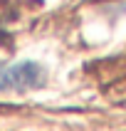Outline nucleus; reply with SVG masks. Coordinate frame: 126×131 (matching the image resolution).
<instances>
[{
    "label": "nucleus",
    "mask_w": 126,
    "mask_h": 131,
    "mask_svg": "<svg viewBox=\"0 0 126 131\" xmlns=\"http://www.w3.org/2000/svg\"><path fill=\"white\" fill-rule=\"evenodd\" d=\"M47 82V69L37 62H17L0 67V92H27Z\"/></svg>",
    "instance_id": "obj_1"
}]
</instances>
